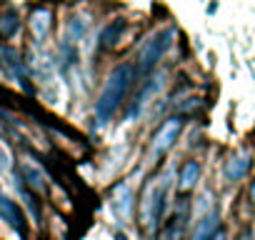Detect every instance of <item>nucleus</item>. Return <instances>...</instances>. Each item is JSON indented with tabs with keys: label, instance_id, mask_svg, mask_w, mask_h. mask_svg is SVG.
<instances>
[{
	"label": "nucleus",
	"instance_id": "7ed1b4c3",
	"mask_svg": "<svg viewBox=\"0 0 255 240\" xmlns=\"http://www.w3.org/2000/svg\"><path fill=\"white\" fill-rule=\"evenodd\" d=\"M175 35H178V33H175V28H163V30L153 33V35L143 43V48H140V53H138L135 73H138V75L150 73V70L163 60V55L170 50V45H173Z\"/></svg>",
	"mask_w": 255,
	"mask_h": 240
},
{
	"label": "nucleus",
	"instance_id": "f03ea898",
	"mask_svg": "<svg viewBox=\"0 0 255 240\" xmlns=\"http://www.w3.org/2000/svg\"><path fill=\"white\" fill-rule=\"evenodd\" d=\"M173 180V168H168L165 173L150 178L140 193V203H138V220L145 230H153L165 210V198H168V188Z\"/></svg>",
	"mask_w": 255,
	"mask_h": 240
},
{
	"label": "nucleus",
	"instance_id": "f8f14e48",
	"mask_svg": "<svg viewBox=\"0 0 255 240\" xmlns=\"http://www.w3.org/2000/svg\"><path fill=\"white\" fill-rule=\"evenodd\" d=\"M250 165H253L250 153H238V155H233V158L225 163V178H228L230 183H235V180H240V178L248 175Z\"/></svg>",
	"mask_w": 255,
	"mask_h": 240
},
{
	"label": "nucleus",
	"instance_id": "6ab92c4d",
	"mask_svg": "<svg viewBox=\"0 0 255 240\" xmlns=\"http://www.w3.org/2000/svg\"><path fill=\"white\" fill-rule=\"evenodd\" d=\"M248 198H250V203H253V208H255V180H253L250 188H248Z\"/></svg>",
	"mask_w": 255,
	"mask_h": 240
},
{
	"label": "nucleus",
	"instance_id": "1a4fd4ad",
	"mask_svg": "<svg viewBox=\"0 0 255 240\" xmlns=\"http://www.w3.org/2000/svg\"><path fill=\"white\" fill-rule=\"evenodd\" d=\"M28 28H30V35L35 43H43L48 35H50V28H53V10L48 5H38L30 18H28Z\"/></svg>",
	"mask_w": 255,
	"mask_h": 240
},
{
	"label": "nucleus",
	"instance_id": "f3484780",
	"mask_svg": "<svg viewBox=\"0 0 255 240\" xmlns=\"http://www.w3.org/2000/svg\"><path fill=\"white\" fill-rule=\"evenodd\" d=\"M85 30H88V20H85V18H80V15H78V18H73V20H70V33H73V38H75V40H80Z\"/></svg>",
	"mask_w": 255,
	"mask_h": 240
},
{
	"label": "nucleus",
	"instance_id": "aec40b11",
	"mask_svg": "<svg viewBox=\"0 0 255 240\" xmlns=\"http://www.w3.org/2000/svg\"><path fill=\"white\" fill-rule=\"evenodd\" d=\"M238 240H253V233H250V230H243Z\"/></svg>",
	"mask_w": 255,
	"mask_h": 240
},
{
	"label": "nucleus",
	"instance_id": "f257e3e1",
	"mask_svg": "<svg viewBox=\"0 0 255 240\" xmlns=\"http://www.w3.org/2000/svg\"><path fill=\"white\" fill-rule=\"evenodd\" d=\"M135 75H138L135 68L128 65V63L118 65L108 75V80H105V85H103V90L95 100V120L98 123H108V120L118 113V108L123 105L128 90H130V85L135 80Z\"/></svg>",
	"mask_w": 255,
	"mask_h": 240
},
{
	"label": "nucleus",
	"instance_id": "2eb2a0df",
	"mask_svg": "<svg viewBox=\"0 0 255 240\" xmlns=\"http://www.w3.org/2000/svg\"><path fill=\"white\" fill-rule=\"evenodd\" d=\"M20 30V18L15 10H5L0 15V35L3 38H13L15 33Z\"/></svg>",
	"mask_w": 255,
	"mask_h": 240
},
{
	"label": "nucleus",
	"instance_id": "4468645a",
	"mask_svg": "<svg viewBox=\"0 0 255 240\" xmlns=\"http://www.w3.org/2000/svg\"><path fill=\"white\" fill-rule=\"evenodd\" d=\"M123 30H125V20H115V23H110L103 33H100V45L103 48H115L118 45V40H120V35H123Z\"/></svg>",
	"mask_w": 255,
	"mask_h": 240
},
{
	"label": "nucleus",
	"instance_id": "ddd939ff",
	"mask_svg": "<svg viewBox=\"0 0 255 240\" xmlns=\"http://www.w3.org/2000/svg\"><path fill=\"white\" fill-rule=\"evenodd\" d=\"M198 178H200V163L198 160H188L183 168H180V178H178V190L180 193H188L198 185Z\"/></svg>",
	"mask_w": 255,
	"mask_h": 240
},
{
	"label": "nucleus",
	"instance_id": "423d86ee",
	"mask_svg": "<svg viewBox=\"0 0 255 240\" xmlns=\"http://www.w3.org/2000/svg\"><path fill=\"white\" fill-rule=\"evenodd\" d=\"M0 63H3V68L8 70V75H13L28 93H33L30 83H28V75H25V60L20 58V53L10 45H0Z\"/></svg>",
	"mask_w": 255,
	"mask_h": 240
},
{
	"label": "nucleus",
	"instance_id": "9d476101",
	"mask_svg": "<svg viewBox=\"0 0 255 240\" xmlns=\"http://www.w3.org/2000/svg\"><path fill=\"white\" fill-rule=\"evenodd\" d=\"M218 228H220V215H218V210L213 208V210H208L205 215H200V218L195 220V230H193L190 240H210Z\"/></svg>",
	"mask_w": 255,
	"mask_h": 240
},
{
	"label": "nucleus",
	"instance_id": "6e6552de",
	"mask_svg": "<svg viewBox=\"0 0 255 240\" xmlns=\"http://www.w3.org/2000/svg\"><path fill=\"white\" fill-rule=\"evenodd\" d=\"M0 220H5L18 235L28 233V223H25V213L20 210V205L15 200H10L3 190H0Z\"/></svg>",
	"mask_w": 255,
	"mask_h": 240
},
{
	"label": "nucleus",
	"instance_id": "9b49d317",
	"mask_svg": "<svg viewBox=\"0 0 255 240\" xmlns=\"http://www.w3.org/2000/svg\"><path fill=\"white\" fill-rule=\"evenodd\" d=\"M18 173H20V180H25V185H28L33 193H38V195L45 193L48 183H45V175H43L40 168H35L33 163H20V165H18Z\"/></svg>",
	"mask_w": 255,
	"mask_h": 240
},
{
	"label": "nucleus",
	"instance_id": "a211bd4d",
	"mask_svg": "<svg viewBox=\"0 0 255 240\" xmlns=\"http://www.w3.org/2000/svg\"><path fill=\"white\" fill-rule=\"evenodd\" d=\"M10 165H13V160H10V153L0 145V173H5V170H10Z\"/></svg>",
	"mask_w": 255,
	"mask_h": 240
},
{
	"label": "nucleus",
	"instance_id": "39448f33",
	"mask_svg": "<svg viewBox=\"0 0 255 240\" xmlns=\"http://www.w3.org/2000/svg\"><path fill=\"white\" fill-rule=\"evenodd\" d=\"M163 85H165V75L163 73H158V75H150L140 88H138V93H135V98H133V103H130V108H128V120H133V118H138L140 113H143V108L163 90Z\"/></svg>",
	"mask_w": 255,
	"mask_h": 240
},
{
	"label": "nucleus",
	"instance_id": "0eeeda50",
	"mask_svg": "<svg viewBox=\"0 0 255 240\" xmlns=\"http://www.w3.org/2000/svg\"><path fill=\"white\" fill-rule=\"evenodd\" d=\"M110 203H113V213L120 218V220H130L133 218V210H135V195L130 190L128 183H118L110 193Z\"/></svg>",
	"mask_w": 255,
	"mask_h": 240
},
{
	"label": "nucleus",
	"instance_id": "dca6fc26",
	"mask_svg": "<svg viewBox=\"0 0 255 240\" xmlns=\"http://www.w3.org/2000/svg\"><path fill=\"white\" fill-rule=\"evenodd\" d=\"M180 238H183V215H178L175 220H170L163 228V233L158 235V240H180Z\"/></svg>",
	"mask_w": 255,
	"mask_h": 240
},
{
	"label": "nucleus",
	"instance_id": "20e7f679",
	"mask_svg": "<svg viewBox=\"0 0 255 240\" xmlns=\"http://www.w3.org/2000/svg\"><path fill=\"white\" fill-rule=\"evenodd\" d=\"M180 130H183V118H178V115L168 118L165 123L155 130V135H153V140H150L148 158H150L153 163H158L163 155H168V150L175 145V140H178Z\"/></svg>",
	"mask_w": 255,
	"mask_h": 240
}]
</instances>
